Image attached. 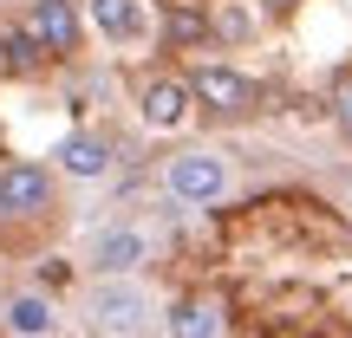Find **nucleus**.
Wrapping results in <instances>:
<instances>
[{"instance_id":"obj_1","label":"nucleus","mask_w":352,"mask_h":338,"mask_svg":"<svg viewBox=\"0 0 352 338\" xmlns=\"http://www.w3.org/2000/svg\"><path fill=\"white\" fill-rule=\"evenodd\" d=\"M85 319H91V332H104V338H138L151 326V293H144V280H91Z\"/></svg>"},{"instance_id":"obj_2","label":"nucleus","mask_w":352,"mask_h":338,"mask_svg":"<svg viewBox=\"0 0 352 338\" xmlns=\"http://www.w3.org/2000/svg\"><path fill=\"white\" fill-rule=\"evenodd\" d=\"M164 189L176 202H189V208H209V202L228 195V156H215V150H176L164 163Z\"/></svg>"},{"instance_id":"obj_3","label":"nucleus","mask_w":352,"mask_h":338,"mask_svg":"<svg viewBox=\"0 0 352 338\" xmlns=\"http://www.w3.org/2000/svg\"><path fill=\"white\" fill-rule=\"evenodd\" d=\"M144 261H151V234L144 228H98L85 248V267L98 280H138Z\"/></svg>"},{"instance_id":"obj_4","label":"nucleus","mask_w":352,"mask_h":338,"mask_svg":"<svg viewBox=\"0 0 352 338\" xmlns=\"http://www.w3.org/2000/svg\"><path fill=\"white\" fill-rule=\"evenodd\" d=\"M46 208H52V169H39V163L0 169V215L7 221H39Z\"/></svg>"},{"instance_id":"obj_5","label":"nucleus","mask_w":352,"mask_h":338,"mask_svg":"<svg viewBox=\"0 0 352 338\" xmlns=\"http://www.w3.org/2000/svg\"><path fill=\"white\" fill-rule=\"evenodd\" d=\"M138 117H144V130H183L189 117H196V98H189V85L183 78H144L138 85Z\"/></svg>"},{"instance_id":"obj_6","label":"nucleus","mask_w":352,"mask_h":338,"mask_svg":"<svg viewBox=\"0 0 352 338\" xmlns=\"http://www.w3.org/2000/svg\"><path fill=\"white\" fill-rule=\"evenodd\" d=\"M183 85H189V98H196L202 111H248L254 104L248 72H235V65H196Z\"/></svg>"},{"instance_id":"obj_7","label":"nucleus","mask_w":352,"mask_h":338,"mask_svg":"<svg viewBox=\"0 0 352 338\" xmlns=\"http://www.w3.org/2000/svg\"><path fill=\"white\" fill-rule=\"evenodd\" d=\"M85 26L111 46H138L151 39V0H85Z\"/></svg>"},{"instance_id":"obj_8","label":"nucleus","mask_w":352,"mask_h":338,"mask_svg":"<svg viewBox=\"0 0 352 338\" xmlns=\"http://www.w3.org/2000/svg\"><path fill=\"white\" fill-rule=\"evenodd\" d=\"M26 33H33L46 52H72L78 46V13H72V0H33Z\"/></svg>"},{"instance_id":"obj_9","label":"nucleus","mask_w":352,"mask_h":338,"mask_svg":"<svg viewBox=\"0 0 352 338\" xmlns=\"http://www.w3.org/2000/svg\"><path fill=\"white\" fill-rule=\"evenodd\" d=\"M52 156H59V169H65V176H78V182H91V176L111 169V143L91 137V130H65V137L52 143Z\"/></svg>"},{"instance_id":"obj_10","label":"nucleus","mask_w":352,"mask_h":338,"mask_svg":"<svg viewBox=\"0 0 352 338\" xmlns=\"http://www.w3.org/2000/svg\"><path fill=\"white\" fill-rule=\"evenodd\" d=\"M0 319H7L13 338H52L59 332V313H52L46 293H13V300L0 306Z\"/></svg>"},{"instance_id":"obj_11","label":"nucleus","mask_w":352,"mask_h":338,"mask_svg":"<svg viewBox=\"0 0 352 338\" xmlns=\"http://www.w3.org/2000/svg\"><path fill=\"white\" fill-rule=\"evenodd\" d=\"M170 338H222V306L189 293V300L170 306Z\"/></svg>"},{"instance_id":"obj_12","label":"nucleus","mask_w":352,"mask_h":338,"mask_svg":"<svg viewBox=\"0 0 352 338\" xmlns=\"http://www.w3.org/2000/svg\"><path fill=\"white\" fill-rule=\"evenodd\" d=\"M215 33H222L228 46H241V39L254 33V0H222V7H215Z\"/></svg>"},{"instance_id":"obj_13","label":"nucleus","mask_w":352,"mask_h":338,"mask_svg":"<svg viewBox=\"0 0 352 338\" xmlns=\"http://www.w3.org/2000/svg\"><path fill=\"white\" fill-rule=\"evenodd\" d=\"M0 46H7V65H20V72H33V65L46 59V46H39V39L26 33V26H20V33H7Z\"/></svg>"},{"instance_id":"obj_14","label":"nucleus","mask_w":352,"mask_h":338,"mask_svg":"<svg viewBox=\"0 0 352 338\" xmlns=\"http://www.w3.org/2000/svg\"><path fill=\"white\" fill-rule=\"evenodd\" d=\"M333 117H340V130H346V137H352V78H346V85H340V91H333Z\"/></svg>"},{"instance_id":"obj_15","label":"nucleus","mask_w":352,"mask_h":338,"mask_svg":"<svg viewBox=\"0 0 352 338\" xmlns=\"http://www.w3.org/2000/svg\"><path fill=\"white\" fill-rule=\"evenodd\" d=\"M254 7H267V13H300V7H314V0H254Z\"/></svg>"},{"instance_id":"obj_16","label":"nucleus","mask_w":352,"mask_h":338,"mask_svg":"<svg viewBox=\"0 0 352 338\" xmlns=\"http://www.w3.org/2000/svg\"><path fill=\"white\" fill-rule=\"evenodd\" d=\"M0 65H7V46H0Z\"/></svg>"}]
</instances>
